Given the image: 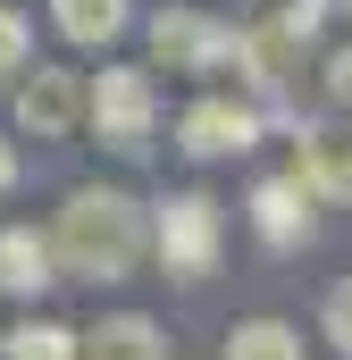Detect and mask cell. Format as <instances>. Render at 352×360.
I'll use <instances>...</instances> for the list:
<instances>
[{"mask_svg": "<svg viewBox=\"0 0 352 360\" xmlns=\"http://www.w3.org/2000/svg\"><path fill=\"white\" fill-rule=\"evenodd\" d=\"M294 176L319 201H352V117H319L294 134Z\"/></svg>", "mask_w": 352, "mask_h": 360, "instance_id": "obj_7", "label": "cell"}, {"mask_svg": "<svg viewBox=\"0 0 352 360\" xmlns=\"http://www.w3.org/2000/svg\"><path fill=\"white\" fill-rule=\"evenodd\" d=\"M84 109H92V84L76 68H34V76L17 84V126H25L34 143H59Z\"/></svg>", "mask_w": 352, "mask_h": 360, "instance_id": "obj_4", "label": "cell"}, {"mask_svg": "<svg viewBox=\"0 0 352 360\" xmlns=\"http://www.w3.org/2000/svg\"><path fill=\"white\" fill-rule=\"evenodd\" d=\"M218 235H227V218H218V201L193 184V193H168L160 201V226H151V243H160V269L168 276H210L218 269Z\"/></svg>", "mask_w": 352, "mask_h": 360, "instance_id": "obj_2", "label": "cell"}, {"mask_svg": "<svg viewBox=\"0 0 352 360\" xmlns=\"http://www.w3.org/2000/svg\"><path fill=\"white\" fill-rule=\"evenodd\" d=\"M176 143L193 151V160H235V151H252L260 143V109H244V101H193L184 117H176Z\"/></svg>", "mask_w": 352, "mask_h": 360, "instance_id": "obj_6", "label": "cell"}, {"mask_svg": "<svg viewBox=\"0 0 352 360\" xmlns=\"http://www.w3.org/2000/svg\"><path fill=\"white\" fill-rule=\"evenodd\" d=\"M310 184L302 176H268L260 193H252V226H260V243H277V252H294V243H310Z\"/></svg>", "mask_w": 352, "mask_h": 360, "instance_id": "obj_8", "label": "cell"}, {"mask_svg": "<svg viewBox=\"0 0 352 360\" xmlns=\"http://www.w3.org/2000/svg\"><path fill=\"white\" fill-rule=\"evenodd\" d=\"M59 252H51V235H34V226H0V293H42V285H59Z\"/></svg>", "mask_w": 352, "mask_h": 360, "instance_id": "obj_9", "label": "cell"}, {"mask_svg": "<svg viewBox=\"0 0 352 360\" xmlns=\"http://www.w3.org/2000/svg\"><path fill=\"white\" fill-rule=\"evenodd\" d=\"M336 8H352V0H336Z\"/></svg>", "mask_w": 352, "mask_h": 360, "instance_id": "obj_18", "label": "cell"}, {"mask_svg": "<svg viewBox=\"0 0 352 360\" xmlns=\"http://www.w3.org/2000/svg\"><path fill=\"white\" fill-rule=\"evenodd\" d=\"M327 101H336V109H352V51H336V59H327Z\"/></svg>", "mask_w": 352, "mask_h": 360, "instance_id": "obj_16", "label": "cell"}, {"mask_svg": "<svg viewBox=\"0 0 352 360\" xmlns=\"http://www.w3.org/2000/svg\"><path fill=\"white\" fill-rule=\"evenodd\" d=\"M151 51L168 76H201V68L235 59V25H210L201 8H168V17H151Z\"/></svg>", "mask_w": 352, "mask_h": 360, "instance_id": "obj_5", "label": "cell"}, {"mask_svg": "<svg viewBox=\"0 0 352 360\" xmlns=\"http://www.w3.org/2000/svg\"><path fill=\"white\" fill-rule=\"evenodd\" d=\"M327 344H336V352H352V276L327 293Z\"/></svg>", "mask_w": 352, "mask_h": 360, "instance_id": "obj_15", "label": "cell"}, {"mask_svg": "<svg viewBox=\"0 0 352 360\" xmlns=\"http://www.w3.org/2000/svg\"><path fill=\"white\" fill-rule=\"evenodd\" d=\"M25 59H34V25H25L17 8H0V84L25 76Z\"/></svg>", "mask_w": 352, "mask_h": 360, "instance_id": "obj_14", "label": "cell"}, {"mask_svg": "<svg viewBox=\"0 0 352 360\" xmlns=\"http://www.w3.org/2000/svg\"><path fill=\"white\" fill-rule=\"evenodd\" d=\"M92 134L109 151H143L151 126H160V92H151V68H101L92 76Z\"/></svg>", "mask_w": 352, "mask_h": 360, "instance_id": "obj_3", "label": "cell"}, {"mask_svg": "<svg viewBox=\"0 0 352 360\" xmlns=\"http://www.w3.org/2000/svg\"><path fill=\"white\" fill-rule=\"evenodd\" d=\"M8 184H17V151L0 143V193H8Z\"/></svg>", "mask_w": 352, "mask_h": 360, "instance_id": "obj_17", "label": "cell"}, {"mask_svg": "<svg viewBox=\"0 0 352 360\" xmlns=\"http://www.w3.org/2000/svg\"><path fill=\"white\" fill-rule=\"evenodd\" d=\"M84 360H168V344H160V327H151V319L118 310V319H101V327L84 335Z\"/></svg>", "mask_w": 352, "mask_h": 360, "instance_id": "obj_10", "label": "cell"}, {"mask_svg": "<svg viewBox=\"0 0 352 360\" xmlns=\"http://www.w3.org/2000/svg\"><path fill=\"white\" fill-rule=\"evenodd\" d=\"M0 360H84V335L59 327V319H25L0 335Z\"/></svg>", "mask_w": 352, "mask_h": 360, "instance_id": "obj_12", "label": "cell"}, {"mask_svg": "<svg viewBox=\"0 0 352 360\" xmlns=\"http://www.w3.org/2000/svg\"><path fill=\"white\" fill-rule=\"evenodd\" d=\"M51 252L68 276H92V285H118V276L143 269L151 252V226H143V201L118 193V184H76L59 201V226H51Z\"/></svg>", "mask_w": 352, "mask_h": 360, "instance_id": "obj_1", "label": "cell"}, {"mask_svg": "<svg viewBox=\"0 0 352 360\" xmlns=\"http://www.w3.org/2000/svg\"><path fill=\"white\" fill-rule=\"evenodd\" d=\"M126 8H134V0H51V17H59V34H68V42H118V34H126Z\"/></svg>", "mask_w": 352, "mask_h": 360, "instance_id": "obj_11", "label": "cell"}, {"mask_svg": "<svg viewBox=\"0 0 352 360\" xmlns=\"http://www.w3.org/2000/svg\"><path fill=\"white\" fill-rule=\"evenodd\" d=\"M227 360H302V335H294L285 319H244V327L227 335Z\"/></svg>", "mask_w": 352, "mask_h": 360, "instance_id": "obj_13", "label": "cell"}]
</instances>
